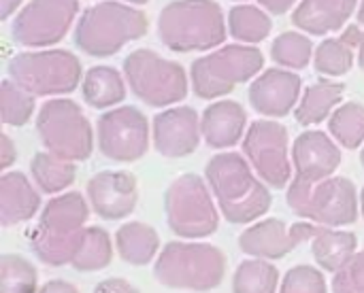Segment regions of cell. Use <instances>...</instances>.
<instances>
[{
	"label": "cell",
	"instance_id": "obj_1",
	"mask_svg": "<svg viewBox=\"0 0 364 293\" xmlns=\"http://www.w3.org/2000/svg\"><path fill=\"white\" fill-rule=\"evenodd\" d=\"M205 177L222 217L230 223H252L271 209L269 187L254 175L252 164L239 153L226 151L213 155L207 164Z\"/></svg>",
	"mask_w": 364,
	"mask_h": 293
},
{
	"label": "cell",
	"instance_id": "obj_2",
	"mask_svg": "<svg viewBox=\"0 0 364 293\" xmlns=\"http://www.w3.org/2000/svg\"><path fill=\"white\" fill-rule=\"evenodd\" d=\"M90 202L79 192H66L47 202L30 236L34 255L47 266L70 264L85 232Z\"/></svg>",
	"mask_w": 364,
	"mask_h": 293
},
{
	"label": "cell",
	"instance_id": "obj_3",
	"mask_svg": "<svg viewBox=\"0 0 364 293\" xmlns=\"http://www.w3.org/2000/svg\"><path fill=\"white\" fill-rule=\"evenodd\" d=\"M158 36L171 51H205L226 40V19L215 0H173L158 15Z\"/></svg>",
	"mask_w": 364,
	"mask_h": 293
},
{
	"label": "cell",
	"instance_id": "obj_4",
	"mask_svg": "<svg viewBox=\"0 0 364 293\" xmlns=\"http://www.w3.org/2000/svg\"><path fill=\"white\" fill-rule=\"evenodd\" d=\"M147 15L117 0H102L83 11L75 26V45L92 57L115 55L128 43L143 38Z\"/></svg>",
	"mask_w": 364,
	"mask_h": 293
},
{
	"label": "cell",
	"instance_id": "obj_5",
	"mask_svg": "<svg viewBox=\"0 0 364 293\" xmlns=\"http://www.w3.org/2000/svg\"><path fill=\"white\" fill-rule=\"evenodd\" d=\"M158 283L171 289L211 292L226 275V255L207 243H171L154 266Z\"/></svg>",
	"mask_w": 364,
	"mask_h": 293
},
{
	"label": "cell",
	"instance_id": "obj_6",
	"mask_svg": "<svg viewBox=\"0 0 364 293\" xmlns=\"http://www.w3.org/2000/svg\"><path fill=\"white\" fill-rule=\"evenodd\" d=\"M262 66L264 55L254 45H226L192 62L190 83L198 98L215 100L252 81Z\"/></svg>",
	"mask_w": 364,
	"mask_h": 293
},
{
	"label": "cell",
	"instance_id": "obj_7",
	"mask_svg": "<svg viewBox=\"0 0 364 293\" xmlns=\"http://www.w3.org/2000/svg\"><path fill=\"white\" fill-rule=\"evenodd\" d=\"M9 79L32 96H62L83 81L81 62L66 49L23 51L11 57Z\"/></svg>",
	"mask_w": 364,
	"mask_h": 293
},
{
	"label": "cell",
	"instance_id": "obj_8",
	"mask_svg": "<svg viewBox=\"0 0 364 293\" xmlns=\"http://www.w3.org/2000/svg\"><path fill=\"white\" fill-rule=\"evenodd\" d=\"M164 211L168 228L181 238H207L220 226V211L213 200L211 187L194 175L177 177L164 194Z\"/></svg>",
	"mask_w": 364,
	"mask_h": 293
},
{
	"label": "cell",
	"instance_id": "obj_9",
	"mask_svg": "<svg viewBox=\"0 0 364 293\" xmlns=\"http://www.w3.org/2000/svg\"><path fill=\"white\" fill-rule=\"evenodd\" d=\"M36 132L43 147L62 160L83 162L92 155L94 132L75 100H47L36 115Z\"/></svg>",
	"mask_w": 364,
	"mask_h": 293
},
{
	"label": "cell",
	"instance_id": "obj_10",
	"mask_svg": "<svg viewBox=\"0 0 364 293\" xmlns=\"http://www.w3.org/2000/svg\"><path fill=\"white\" fill-rule=\"evenodd\" d=\"M286 200L294 215L318 226L339 228L358 219V194L346 177H328L307 187L290 183Z\"/></svg>",
	"mask_w": 364,
	"mask_h": 293
},
{
	"label": "cell",
	"instance_id": "obj_11",
	"mask_svg": "<svg viewBox=\"0 0 364 293\" xmlns=\"http://www.w3.org/2000/svg\"><path fill=\"white\" fill-rule=\"evenodd\" d=\"M124 77L132 94L149 106H171L188 96L183 66L151 49L132 51L124 60Z\"/></svg>",
	"mask_w": 364,
	"mask_h": 293
},
{
	"label": "cell",
	"instance_id": "obj_12",
	"mask_svg": "<svg viewBox=\"0 0 364 293\" xmlns=\"http://www.w3.org/2000/svg\"><path fill=\"white\" fill-rule=\"evenodd\" d=\"M243 153L267 185L284 189L290 183L294 164L290 162V143L284 123L273 119L254 121L245 132Z\"/></svg>",
	"mask_w": 364,
	"mask_h": 293
},
{
	"label": "cell",
	"instance_id": "obj_13",
	"mask_svg": "<svg viewBox=\"0 0 364 293\" xmlns=\"http://www.w3.org/2000/svg\"><path fill=\"white\" fill-rule=\"evenodd\" d=\"M79 13V0H30L13 19L11 36L32 49L60 43Z\"/></svg>",
	"mask_w": 364,
	"mask_h": 293
},
{
	"label": "cell",
	"instance_id": "obj_14",
	"mask_svg": "<svg viewBox=\"0 0 364 293\" xmlns=\"http://www.w3.org/2000/svg\"><path fill=\"white\" fill-rule=\"evenodd\" d=\"M98 149L113 162H136L149 149V121L134 106H117L96 121Z\"/></svg>",
	"mask_w": 364,
	"mask_h": 293
},
{
	"label": "cell",
	"instance_id": "obj_15",
	"mask_svg": "<svg viewBox=\"0 0 364 293\" xmlns=\"http://www.w3.org/2000/svg\"><path fill=\"white\" fill-rule=\"evenodd\" d=\"M316 230L318 223L311 221H299L288 228L282 219H264L250 226L239 236V249L245 255L271 262V260L286 258L299 245L311 241Z\"/></svg>",
	"mask_w": 364,
	"mask_h": 293
},
{
	"label": "cell",
	"instance_id": "obj_16",
	"mask_svg": "<svg viewBox=\"0 0 364 293\" xmlns=\"http://www.w3.org/2000/svg\"><path fill=\"white\" fill-rule=\"evenodd\" d=\"M343 153L337 140L320 130L303 132L292 145L294 179L292 185H316L335 175L341 166Z\"/></svg>",
	"mask_w": 364,
	"mask_h": 293
},
{
	"label": "cell",
	"instance_id": "obj_17",
	"mask_svg": "<svg viewBox=\"0 0 364 293\" xmlns=\"http://www.w3.org/2000/svg\"><path fill=\"white\" fill-rule=\"evenodd\" d=\"M90 209L107 219L117 221L128 217L139 202V185L132 172L126 170H102L87 181Z\"/></svg>",
	"mask_w": 364,
	"mask_h": 293
},
{
	"label": "cell",
	"instance_id": "obj_18",
	"mask_svg": "<svg viewBox=\"0 0 364 293\" xmlns=\"http://www.w3.org/2000/svg\"><path fill=\"white\" fill-rule=\"evenodd\" d=\"M200 117L190 106H173L154 117V147L160 155L179 160L198 149Z\"/></svg>",
	"mask_w": 364,
	"mask_h": 293
},
{
	"label": "cell",
	"instance_id": "obj_19",
	"mask_svg": "<svg viewBox=\"0 0 364 293\" xmlns=\"http://www.w3.org/2000/svg\"><path fill=\"white\" fill-rule=\"evenodd\" d=\"M301 83L288 68H269L250 85V104L264 117H284L301 100Z\"/></svg>",
	"mask_w": 364,
	"mask_h": 293
},
{
	"label": "cell",
	"instance_id": "obj_20",
	"mask_svg": "<svg viewBox=\"0 0 364 293\" xmlns=\"http://www.w3.org/2000/svg\"><path fill=\"white\" fill-rule=\"evenodd\" d=\"M247 113L235 100H218L209 104L200 117L203 138L213 149L235 147L245 130Z\"/></svg>",
	"mask_w": 364,
	"mask_h": 293
},
{
	"label": "cell",
	"instance_id": "obj_21",
	"mask_svg": "<svg viewBox=\"0 0 364 293\" xmlns=\"http://www.w3.org/2000/svg\"><path fill=\"white\" fill-rule=\"evenodd\" d=\"M358 0H303L294 13L292 23L314 36L341 30L354 15Z\"/></svg>",
	"mask_w": 364,
	"mask_h": 293
},
{
	"label": "cell",
	"instance_id": "obj_22",
	"mask_svg": "<svg viewBox=\"0 0 364 293\" xmlns=\"http://www.w3.org/2000/svg\"><path fill=\"white\" fill-rule=\"evenodd\" d=\"M41 206V196L23 172H4L0 177V223L11 228L30 221Z\"/></svg>",
	"mask_w": 364,
	"mask_h": 293
},
{
	"label": "cell",
	"instance_id": "obj_23",
	"mask_svg": "<svg viewBox=\"0 0 364 293\" xmlns=\"http://www.w3.org/2000/svg\"><path fill=\"white\" fill-rule=\"evenodd\" d=\"M311 243V253L318 266L326 272H339L356 255V234L318 226Z\"/></svg>",
	"mask_w": 364,
	"mask_h": 293
},
{
	"label": "cell",
	"instance_id": "obj_24",
	"mask_svg": "<svg viewBox=\"0 0 364 293\" xmlns=\"http://www.w3.org/2000/svg\"><path fill=\"white\" fill-rule=\"evenodd\" d=\"M346 94V85L343 83H337V81H331V79H322V81H316L311 83L301 100H299V106L294 111V117L301 126H318L322 123L326 117H331L337 109V104L341 102Z\"/></svg>",
	"mask_w": 364,
	"mask_h": 293
},
{
	"label": "cell",
	"instance_id": "obj_25",
	"mask_svg": "<svg viewBox=\"0 0 364 293\" xmlns=\"http://www.w3.org/2000/svg\"><path fill=\"white\" fill-rule=\"evenodd\" d=\"M124 79L126 77H122L113 66H92L81 81L85 102L94 109L115 106L126 98Z\"/></svg>",
	"mask_w": 364,
	"mask_h": 293
},
{
	"label": "cell",
	"instance_id": "obj_26",
	"mask_svg": "<svg viewBox=\"0 0 364 293\" xmlns=\"http://www.w3.org/2000/svg\"><path fill=\"white\" fill-rule=\"evenodd\" d=\"M115 243L124 262L132 266H147L156 258L160 247L158 232L141 221H130L122 226L115 234Z\"/></svg>",
	"mask_w": 364,
	"mask_h": 293
},
{
	"label": "cell",
	"instance_id": "obj_27",
	"mask_svg": "<svg viewBox=\"0 0 364 293\" xmlns=\"http://www.w3.org/2000/svg\"><path fill=\"white\" fill-rule=\"evenodd\" d=\"M30 172L34 183L41 187V192L45 194H60L64 192L68 185H73L75 177H77V168L75 162L62 160L49 151H41L32 157L30 162Z\"/></svg>",
	"mask_w": 364,
	"mask_h": 293
},
{
	"label": "cell",
	"instance_id": "obj_28",
	"mask_svg": "<svg viewBox=\"0 0 364 293\" xmlns=\"http://www.w3.org/2000/svg\"><path fill=\"white\" fill-rule=\"evenodd\" d=\"M228 30L232 38L245 45H256L269 38L273 30V21L267 11L254 4H239L232 6L228 13Z\"/></svg>",
	"mask_w": 364,
	"mask_h": 293
},
{
	"label": "cell",
	"instance_id": "obj_29",
	"mask_svg": "<svg viewBox=\"0 0 364 293\" xmlns=\"http://www.w3.org/2000/svg\"><path fill=\"white\" fill-rule=\"evenodd\" d=\"M111 258H113V247L107 230L85 228L70 266L81 272H96L107 268L111 264Z\"/></svg>",
	"mask_w": 364,
	"mask_h": 293
},
{
	"label": "cell",
	"instance_id": "obj_30",
	"mask_svg": "<svg viewBox=\"0 0 364 293\" xmlns=\"http://www.w3.org/2000/svg\"><path fill=\"white\" fill-rule=\"evenodd\" d=\"M279 285V272L269 260H245L239 264L235 279H232V293H275Z\"/></svg>",
	"mask_w": 364,
	"mask_h": 293
},
{
	"label": "cell",
	"instance_id": "obj_31",
	"mask_svg": "<svg viewBox=\"0 0 364 293\" xmlns=\"http://www.w3.org/2000/svg\"><path fill=\"white\" fill-rule=\"evenodd\" d=\"M333 138L346 149H358L364 143V104L346 102L328 119Z\"/></svg>",
	"mask_w": 364,
	"mask_h": 293
},
{
	"label": "cell",
	"instance_id": "obj_32",
	"mask_svg": "<svg viewBox=\"0 0 364 293\" xmlns=\"http://www.w3.org/2000/svg\"><path fill=\"white\" fill-rule=\"evenodd\" d=\"M314 43L303 32H282L271 47V57L275 64L288 70H303L311 62Z\"/></svg>",
	"mask_w": 364,
	"mask_h": 293
},
{
	"label": "cell",
	"instance_id": "obj_33",
	"mask_svg": "<svg viewBox=\"0 0 364 293\" xmlns=\"http://www.w3.org/2000/svg\"><path fill=\"white\" fill-rule=\"evenodd\" d=\"M354 49L350 43L339 38H326L318 45L314 53V64L320 74L326 77H341L348 74L354 66Z\"/></svg>",
	"mask_w": 364,
	"mask_h": 293
},
{
	"label": "cell",
	"instance_id": "obj_34",
	"mask_svg": "<svg viewBox=\"0 0 364 293\" xmlns=\"http://www.w3.org/2000/svg\"><path fill=\"white\" fill-rule=\"evenodd\" d=\"M34 98L30 92H26L15 81L6 79L0 87V109H2V121L6 126H26L34 115Z\"/></svg>",
	"mask_w": 364,
	"mask_h": 293
},
{
	"label": "cell",
	"instance_id": "obj_35",
	"mask_svg": "<svg viewBox=\"0 0 364 293\" xmlns=\"http://www.w3.org/2000/svg\"><path fill=\"white\" fill-rule=\"evenodd\" d=\"M0 293H38L36 292V270L21 258L6 253L0 260Z\"/></svg>",
	"mask_w": 364,
	"mask_h": 293
},
{
	"label": "cell",
	"instance_id": "obj_36",
	"mask_svg": "<svg viewBox=\"0 0 364 293\" xmlns=\"http://www.w3.org/2000/svg\"><path fill=\"white\" fill-rule=\"evenodd\" d=\"M279 293H326V281L318 268L296 266L284 277Z\"/></svg>",
	"mask_w": 364,
	"mask_h": 293
},
{
	"label": "cell",
	"instance_id": "obj_37",
	"mask_svg": "<svg viewBox=\"0 0 364 293\" xmlns=\"http://www.w3.org/2000/svg\"><path fill=\"white\" fill-rule=\"evenodd\" d=\"M333 293H364V251L356 253L333 277Z\"/></svg>",
	"mask_w": 364,
	"mask_h": 293
},
{
	"label": "cell",
	"instance_id": "obj_38",
	"mask_svg": "<svg viewBox=\"0 0 364 293\" xmlns=\"http://www.w3.org/2000/svg\"><path fill=\"white\" fill-rule=\"evenodd\" d=\"M94 293H139V289H134L124 279H107V281H102V283L96 285Z\"/></svg>",
	"mask_w": 364,
	"mask_h": 293
},
{
	"label": "cell",
	"instance_id": "obj_39",
	"mask_svg": "<svg viewBox=\"0 0 364 293\" xmlns=\"http://www.w3.org/2000/svg\"><path fill=\"white\" fill-rule=\"evenodd\" d=\"M17 157V149L13 145V140L9 138V134H2L0 136V168L6 170Z\"/></svg>",
	"mask_w": 364,
	"mask_h": 293
},
{
	"label": "cell",
	"instance_id": "obj_40",
	"mask_svg": "<svg viewBox=\"0 0 364 293\" xmlns=\"http://www.w3.org/2000/svg\"><path fill=\"white\" fill-rule=\"evenodd\" d=\"M262 9H267L271 15H284L290 11V6H294L296 0H256Z\"/></svg>",
	"mask_w": 364,
	"mask_h": 293
},
{
	"label": "cell",
	"instance_id": "obj_41",
	"mask_svg": "<svg viewBox=\"0 0 364 293\" xmlns=\"http://www.w3.org/2000/svg\"><path fill=\"white\" fill-rule=\"evenodd\" d=\"M38 293H79V289L66 281H51V283L43 285V289Z\"/></svg>",
	"mask_w": 364,
	"mask_h": 293
},
{
	"label": "cell",
	"instance_id": "obj_42",
	"mask_svg": "<svg viewBox=\"0 0 364 293\" xmlns=\"http://www.w3.org/2000/svg\"><path fill=\"white\" fill-rule=\"evenodd\" d=\"M19 4H21V0H0V17L9 19L17 11Z\"/></svg>",
	"mask_w": 364,
	"mask_h": 293
},
{
	"label": "cell",
	"instance_id": "obj_43",
	"mask_svg": "<svg viewBox=\"0 0 364 293\" xmlns=\"http://www.w3.org/2000/svg\"><path fill=\"white\" fill-rule=\"evenodd\" d=\"M358 66H360V70L364 72V32L363 38H360V45H358Z\"/></svg>",
	"mask_w": 364,
	"mask_h": 293
},
{
	"label": "cell",
	"instance_id": "obj_44",
	"mask_svg": "<svg viewBox=\"0 0 364 293\" xmlns=\"http://www.w3.org/2000/svg\"><path fill=\"white\" fill-rule=\"evenodd\" d=\"M358 23L364 26V0H360V6H358Z\"/></svg>",
	"mask_w": 364,
	"mask_h": 293
},
{
	"label": "cell",
	"instance_id": "obj_45",
	"mask_svg": "<svg viewBox=\"0 0 364 293\" xmlns=\"http://www.w3.org/2000/svg\"><path fill=\"white\" fill-rule=\"evenodd\" d=\"M360 213H363V217H364V187H363V192H360Z\"/></svg>",
	"mask_w": 364,
	"mask_h": 293
},
{
	"label": "cell",
	"instance_id": "obj_46",
	"mask_svg": "<svg viewBox=\"0 0 364 293\" xmlns=\"http://www.w3.org/2000/svg\"><path fill=\"white\" fill-rule=\"evenodd\" d=\"M126 2H132V4H147L149 0H126Z\"/></svg>",
	"mask_w": 364,
	"mask_h": 293
},
{
	"label": "cell",
	"instance_id": "obj_47",
	"mask_svg": "<svg viewBox=\"0 0 364 293\" xmlns=\"http://www.w3.org/2000/svg\"><path fill=\"white\" fill-rule=\"evenodd\" d=\"M360 162H363V168H364V149L360 151Z\"/></svg>",
	"mask_w": 364,
	"mask_h": 293
},
{
	"label": "cell",
	"instance_id": "obj_48",
	"mask_svg": "<svg viewBox=\"0 0 364 293\" xmlns=\"http://www.w3.org/2000/svg\"><path fill=\"white\" fill-rule=\"evenodd\" d=\"M239 2H243V0H239Z\"/></svg>",
	"mask_w": 364,
	"mask_h": 293
}]
</instances>
